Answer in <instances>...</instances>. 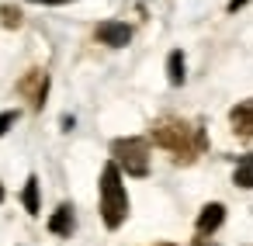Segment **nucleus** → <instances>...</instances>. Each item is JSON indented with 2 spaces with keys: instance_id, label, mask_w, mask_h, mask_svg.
<instances>
[{
  "instance_id": "obj_1",
  "label": "nucleus",
  "mask_w": 253,
  "mask_h": 246,
  "mask_svg": "<svg viewBox=\"0 0 253 246\" xmlns=\"http://www.w3.org/2000/svg\"><path fill=\"white\" fill-rule=\"evenodd\" d=\"M153 139H156V146H163L167 153H173V160H180V163L201 156L205 146H208L201 125H191L184 118H160L153 125Z\"/></svg>"
},
{
  "instance_id": "obj_2",
  "label": "nucleus",
  "mask_w": 253,
  "mask_h": 246,
  "mask_svg": "<svg viewBox=\"0 0 253 246\" xmlns=\"http://www.w3.org/2000/svg\"><path fill=\"white\" fill-rule=\"evenodd\" d=\"M101 218L108 229H122L128 218V194H125L122 170L115 160H108L101 170Z\"/></svg>"
},
{
  "instance_id": "obj_3",
  "label": "nucleus",
  "mask_w": 253,
  "mask_h": 246,
  "mask_svg": "<svg viewBox=\"0 0 253 246\" xmlns=\"http://www.w3.org/2000/svg\"><path fill=\"white\" fill-rule=\"evenodd\" d=\"M111 160L118 163V170L132 173V177H146L149 173V139L142 135H125L111 142Z\"/></svg>"
},
{
  "instance_id": "obj_4",
  "label": "nucleus",
  "mask_w": 253,
  "mask_h": 246,
  "mask_svg": "<svg viewBox=\"0 0 253 246\" xmlns=\"http://www.w3.org/2000/svg\"><path fill=\"white\" fill-rule=\"evenodd\" d=\"M94 35H97L101 45L125 49V45L132 42V25H125V21H101V25L94 28Z\"/></svg>"
},
{
  "instance_id": "obj_5",
  "label": "nucleus",
  "mask_w": 253,
  "mask_h": 246,
  "mask_svg": "<svg viewBox=\"0 0 253 246\" xmlns=\"http://www.w3.org/2000/svg\"><path fill=\"white\" fill-rule=\"evenodd\" d=\"M229 125H232V132H236V135L253 139V97L239 101V104L229 111Z\"/></svg>"
},
{
  "instance_id": "obj_6",
  "label": "nucleus",
  "mask_w": 253,
  "mask_h": 246,
  "mask_svg": "<svg viewBox=\"0 0 253 246\" xmlns=\"http://www.w3.org/2000/svg\"><path fill=\"white\" fill-rule=\"evenodd\" d=\"M222 222H225V205H218V201L205 205L201 215H198V236H211Z\"/></svg>"
},
{
  "instance_id": "obj_7",
  "label": "nucleus",
  "mask_w": 253,
  "mask_h": 246,
  "mask_svg": "<svg viewBox=\"0 0 253 246\" xmlns=\"http://www.w3.org/2000/svg\"><path fill=\"white\" fill-rule=\"evenodd\" d=\"M73 229H77L73 205H59V208H56V215L49 218V232H56V236H70Z\"/></svg>"
},
{
  "instance_id": "obj_8",
  "label": "nucleus",
  "mask_w": 253,
  "mask_h": 246,
  "mask_svg": "<svg viewBox=\"0 0 253 246\" xmlns=\"http://www.w3.org/2000/svg\"><path fill=\"white\" fill-rule=\"evenodd\" d=\"M45 90H49V77H45V73H39V70L21 83V94H32L35 108H42V104H45Z\"/></svg>"
},
{
  "instance_id": "obj_9",
  "label": "nucleus",
  "mask_w": 253,
  "mask_h": 246,
  "mask_svg": "<svg viewBox=\"0 0 253 246\" xmlns=\"http://www.w3.org/2000/svg\"><path fill=\"white\" fill-rule=\"evenodd\" d=\"M232 184L236 187H253V153H246V156H239L236 160V173H232Z\"/></svg>"
},
{
  "instance_id": "obj_10",
  "label": "nucleus",
  "mask_w": 253,
  "mask_h": 246,
  "mask_svg": "<svg viewBox=\"0 0 253 246\" xmlns=\"http://www.w3.org/2000/svg\"><path fill=\"white\" fill-rule=\"evenodd\" d=\"M167 80H170L173 87H180V83L187 80V73H184V52H180V49H173L170 59H167Z\"/></svg>"
},
{
  "instance_id": "obj_11",
  "label": "nucleus",
  "mask_w": 253,
  "mask_h": 246,
  "mask_svg": "<svg viewBox=\"0 0 253 246\" xmlns=\"http://www.w3.org/2000/svg\"><path fill=\"white\" fill-rule=\"evenodd\" d=\"M21 201H25V208H28L32 215H39V177H28V184H25V194H21Z\"/></svg>"
},
{
  "instance_id": "obj_12",
  "label": "nucleus",
  "mask_w": 253,
  "mask_h": 246,
  "mask_svg": "<svg viewBox=\"0 0 253 246\" xmlns=\"http://www.w3.org/2000/svg\"><path fill=\"white\" fill-rule=\"evenodd\" d=\"M0 21L7 28H21V11L18 7H0Z\"/></svg>"
},
{
  "instance_id": "obj_13",
  "label": "nucleus",
  "mask_w": 253,
  "mask_h": 246,
  "mask_svg": "<svg viewBox=\"0 0 253 246\" xmlns=\"http://www.w3.org/2000/svg\"><path fill=\"white\" fill-rule=\"evenodd\" d=\"M14 122H18V111H4V115H0V135H4Z\"/></svg>"
},
{
  "instance_id": "obj_14",
  "label": "nucleus",
  "mask_w": 253,
  "mask_h": 246,
  "mask_svg": "<svg viewBox=\"0 0 253 246\" xmlns=\"http://www.w3.org/2000/svg\"><path fill=\"white\" fill-rule=\"evenodd\" d=\"M32 4H49V7H59V4H73V0H32Z\"/></svg>"
},
{
  "instance_id": "obj_15",
  "label": "nucleus",
  "mask_w": 253,
  "mask_h": 246,
  "mask_svg": "<svg viewBox=\"0 0 253 246\" xmlns=\"http://www.w3.org/2000/svg\"><path fill=\"white\" fill-rule=\"evenodd\" d=\"M0 201H4V184H0Z\"/></svg>"
},
{
  "instance_id": "obj_16",
  "label": "nucleus",
  "mask_w": 253,
  "mask_h": 246,
  "mask_svg": "<svg viewBox=\"0 0 253 246\" xmlns=\"http://www.w3.org/2000/svg\"><path fill=\"white\" fill-rule=\"evenodd\" d=\"M156 246H173V243H156Z\"/></svg>"
}]
</instances>
